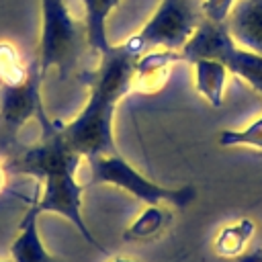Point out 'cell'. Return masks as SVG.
<instances>
[{"label": "cell", "mask_w": 262, "mask_h": 262, "mask_svg": "<svg viewBox=\"0 0 262 262\" xmlns=\"http://www.w3.org/2000/svg\"><path fill=\"white\" fill-rule=\"evenodd\" d=\"M141 53L143 49L133 37L117 45L111 43L98 57V66L86 74V104L72 121L57 123L66 143L84 160L117 154L115 113L119 102L131 92L135 61Z\"/></svg>", "instance_id": "obj_1"}, {"label": "cell", "mask_w": 262, "mask_h": 262, "mask_svg": "<svg viewBox=\"0 0 262 262\" xmlns=\"http://www.w3.org/2000/svg\"><path fill=\"white\" fill-rule=\"evenodd\" d=\"M84 158L74 151L55 127L43 131V139L20 151L6 168L14 174L31 176L41 184V192L31 205L39 213H53L74 225V229L98 252L106 254V248L96 239L88 227L82 211L84 184L80 182V166Z\"/></svg>", "instance_id": "obj_2"}, {"label": "cell", "mask_w": 262, "mask_h": 262, "mask_svg": "<svg viewBox=\"0 0 262 262\" xmlns=\"http://www.w3.org/2000/svg\"><path fill=\"white\" fill-rule=\"evenodd\" d=\"M88 164V182L113 186L143 205H166L174 209H184L196 199V188L192 184L184 186H164L141 174L131 162H127L119 151L92 156L84 160Z\"/></svg>", "instance_id": "obj_3"}, {"label": "cell", "mask_w": 262, "mask_h": 262, "mask_svg": "<svg viewBox=\"0 0 262 262\" xmlns=\"http://www.w3.org/2000/svg\"><path fill=\"white\" fill-rule=\"evenodd\" d=\"M41 31L37 45V68L45 80L49 70H55L66 80L80 61L84 29L72 16L66 0H39Z\"/></svg>", "instance_id": "obj_4"}, {"label": "cell", "mask_w": 262, "mask_h": 262, "mask_svg": "<svg viewBox=\"0 0 262 262\" xmlns=\"http://www.w3.org/2000/svg\"><path fill=\"white\" fill-rule=\"evenodd\" d=\"M182 61L190 63L199 57L221 61L229 74L244 80L262 96V55L237 45L223 23L203 18L192 37L180 49Z\"/></svg>", "instance_id": "obj_5"}, {"label": "cell", "mask_w": 262, "mask_h": 262, "mask_svg": "<svg viewBox=\"0 0 262 262\" xmlns=\"http://www.w3.org/2000/svg\"><path fill=\"white\" fill-rule=\"evenodd\" d=\"M203 18V0H160L133 39L143 53L149 49L180 51Z\"/></svg>", "instance_id": "obj_6"}, {"label": "cell", "mask_w": 262, "mask_h": 262, "mask_svg": "<svg viewBox=\"0 0 262 262\" xmlns=\"http://www.w3.org/2000/svg\"><path fill=\"white\" fill-rule=\"evenodd\" d=\"M43 76L37 61L31 66L29 76L16 84H0V147H12L18 133L27 123L37 119L43 131L53 129L55 121H49L41 98Z\"/></svg>", "instance_id": "obj_7"}, {"label": "cell", "mask_w": 262, "mask_h": 262, "mask_svg": "<svg viewBox=\"0 0 262 262\" xmlns=\"http://www.w3.org/2000/svg\"><path fill=\"white\" fill-rule=\"evenodd\" d=\"M223 25L237 45L262 55V0H237Z\"/></svg>", "instance_id": "obj_8"}, {"label": "cell", "mask_w": 262, "mask_h": 262, "mask_svg": "<svg viewBox=\"0 0 262 262\" xmlns=\"http://www.w3.org/2000/svg\"><path fill=\"white\" fill-rule=\"evenodd\" d=\"M180 61H182L180 51H172V49H149L141 53L135 61L131 92L160 90L166 84L172 68Z\"/></svg>", "instance_id": "obj_9"}, {"label": "cell", "mask_w": 262, "mask_h": 262, "mask_svg": "<svg viewBox=\"0 0 262 262\" xmlns=\"http://www.w3.org/2000/svg\"><path fill=\"white\" fill-rule=\"evenodd\" d=\"M41 213L29 203L27 213L18 223L16 237L10 244V262H53L39 233Z\"/></svg>", "instance_id": "obj_10"}, {"label": "cell", "mask_w": 262, "mask_h": 262, "mask_svg": "<svg viewBox=\"0 0 262 262\" xmlns=\"http://www.w3.org/2000/svg\"><path fill=\"white\" fill-rule=\"evenodd\" d=\"M121 0H82L84 6V39H86V47L94 53V55H102L108 47V16L113 14V10L119 6Z\"/></svg>", "instance_id": "obj_11"}, {"label": "cell", "mask_w": 262, "mask_h": 262, "mask_svg": "<svg viewBox=\"0 0 262 262\" xmlns=\"http://www.w3.org/2000/svg\"><path fill=\"white\" fill-rule=\"evenodd\" d=\"M190 66H192V72H194L196 92L213 108H219L223 104L225 86H227V78H229L227 68L221 61L209 59V57H199V59L190 61Z\"/></svg>", "instance_id": "obj_12"}, {"label": "cell", "mask_w": 262, "mask_h": 262, "mask_svg": "<svg viewBox=\"0 0 262 262\" xmlns=\"http://www.w3.org/2000/svg\"><path fill=\"white\" fill-rule=\"evenodd\" d=\"M170 223H172L170 207H166V205H145V209L125 229L123 237L127 242H151L160 233H164Z\"/></svg>", "instance_id": "obj_13"}, {"label": "cell", "mask_w": 262, "mask_h": 262, "mask_svg": "<svg viewBox=\"0 0 262 262\" xmlns=\"http://www.w3.org/2000/svg\"><path fill=\"white\" fill-rule=\"evenodd\" d=\"M254 231H256L254 221L248 219V217H242V219H237V221L219 229V233L215 235L213 248L223 258H235L246 250Z\"/></svg>", "instance_id": "obj_14"}, {"label": "cell", "mask_w": 262, "mask_h": 262, "mask_svg": "<svg viewBox=\"0 0 262 262\" xmlns=\"http://www.w3.org/2000/svg\"><path fill=\"white\" fill-rule=\"evenodd\" d=\"M221 147H256L262 149V117H258L256 121H252L250 125L242 127V129H223L217 137Z\"/></svg>", "instance_id": "obj_15"}, {"label": "cell", "mask_w": 262, "mask_h": 262, "mask_svg": "<svg viewBox=\"0 0 262 262\" xmlns=\"http://www.w3.org/2000/svg\"><path fill=\"white\" fill-rule=\"evenodd\" d=\"M31 66H23L10 43H0V84H16L29 76Z\"/></svg>", "instance_id": "obj_16"}, {"label": "cell", "mask_w": 262, "mask_h": 262, "mask_svg": "<svg viewBox=\"0 0 262 262\" xmlns=\"http://www.w3.org/2000/svg\"><path fill=\"white\" fill-rule=\"evenodd\" d=\"M237 0H203V14L209 20L223 23L225 16H227V12L231 10V6Z\"/></svg>", "instance_id": "obj_17"}, {"label": "cell", "mask_w": 262, "mask_h": 262, "mask_svg": "<svg viewBox=\"0 0 262 262\" xmlns=\"http://www.w3.org/2000/svg\"><path fill=\"white\" fill-rule=\"evenodd\" d=\"M239 262H262V250H258V252H254V254H250V256L239 258Z\"/></svg>", "instance_id": "obj_18"}, {"label": "cell", "mask_w": 262, "mask_h": 262, "mask_svg": "<svg viewBox=\"0 0 262 262\" xmlns=\"http://www.w3.org/2000/svg\"><path fill=\"white\" fill-rule=\"evenodd\" d=\"M4 184H6V168L0 166V192L4 190Z\"/></svg>", "instance_id": "obj_19"}, {"label": "cell", "mask_w": 262, "mask_h": 262, "mask_svg": "<svg viewBox=\"0 0 262 262\" xmlns=\"http://www.w3.org/2000/svg\"><path fill=\"white\" fill-rule=\"evenodd\" d=\"M111 262H139V260L129 258V256H117V258H115V260H111Z\"/></svg>", "instance_id": "obj_20"}, {"label": "cell", "mask_w": 262, "mask_h": 262, "mask_svg": "<svg viewBox=\"0 0 262 262\" xmlns=\"http://www.w3.org/2000/svg\"><path fill=\"white\" fill-rule=\"evenodd\" d=\"M0 262H8V260H0Z\"/></svg>", "instance_id": "obj_21"}]
</instances>
